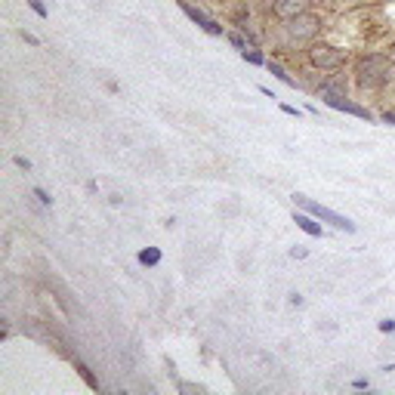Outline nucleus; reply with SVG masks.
Segmentation results:
<instances>
[{
	"label": "nucleus",
	"mask_w": 395,
	"mask_h": 395,
	"mask_svg": "<svg viewBox=\"0 0 395 395\" xmlns=\"http://www.w3.org/2000/svg\"><path fill=\"white\" fill-rule=\"evenodd\" d=\"M349 75H352V90L358 96L383 93L395 81V59L383 50H361L352 56Z\"/></svg>",
	"instance_id": "f257e3e1"
},
{
	"label": "nucleus",
	"mask_w": 395,
	"mask_h": 395,
	"mask_svg": "<svg viewBox=\"0 0 395 395\" xmlns=\"http://www.w3.org/2000/svg\"><path fill=\"white\" fill-rule=\"evenodd\" d=\"M302 59L312 71H321V75H331V71H343L352 65V50L346 44H337L331 37L321 35L318 41H312L306 50H302Z\"/></svg>",
	"instance_id": "f03ea898"
},
{
	"label": "nucleus",
	"mask_w": 395,
	"mask_h": 395,
	"mask_svg": "<svg viewBox=\"0 0 395 395\" xmlns=\"http://www.w3.org/2000/svg\"><path fill=\"white\" fill-rule=\"evenodd\" d=\"M278 31L287 47H309V44L318 41L327 31V16L318 10H306L300 16L287 19V22H278Z\"/></svg>",
	"instance_id": "7ed1b4c3"
},
{
	"label": "nucleus",
	"mask_w": 395,
	"mask_h": 395,
	"mask_svg": "<svg viewBox=\"0 0 395 395\" xmlns=\"http://www.w3.org/2000/svg\"><path fill=\"white\" fill-rule=\"evenodd\" d=\"M293 204H296L300 210H306V213H312L315 220H321V222H327V226H334L337 232H346V235H355V232H358V226H355L352 220H346L343 213H337V210L325 207V204L312 201V198H306L302 192H296V195H293Z\"/></svg>",
	"instance_id": "20e7f679"
},
{
	"label": "nucleus",
	"mask_w": 395,
	"mask_h": 395,
	"mask_svg": "<svg viewBox=\"0 0 395 395\" xmlns=\"http://www.w3.org/2000/svg\"><path fill=\"white\" fill-rule=\"evenodd\" d=\"M176 6H180V10L186 12V16H189V22H195L198 28L204 31V35H210V37H226V31H229L226 25H222V22H216V19L210 16L207 10H201V6H198V3H192V0H176Z\"/></svg>",
	"instance_id": "39448f33"
},
{
	"label": "nucleus",
	"mask_w": 395,
	"mask_h": 395,
	"mask_svg": "<svg viewBox=\"0 0 395 395\" xmlns=\"http://www.w3.org/2000/svg\"><path fill=\"white\" fill-rule=\"evenodd\" d=\"M312 3L315 0H272V3H269V16H272L275 22H287V19L312 10Z\"/></svg>",
	"instance_id": "423d86ee"
},
{
	"label": "nucleus",
	"mask_w": 395,
	"mask_h": 395,
	"mask_svg": "<svg viewBox=\"0 0 395 395\" xmlns=\"http://www.w3.org/2000/svg\"><path fill=\"white\" fill-rule=\"evenodd\" d=\"M327 108H334V111H343V115H352V117H361V121H374V111L367 108V105H361V102H355L352 96H337V99H327Z\"/></svg>",
	"instance_id": "0eeeda50"
},
{
	"label": "nucleus",
	"mask_w": 395,
	"mask_h": 395,
	"mask_svg": "<svg viewBox=\"0 0 395 395\" xmlns=\"http://www.w3.org/2000/svg\"><path fill=\"white\" fill-rule=\"evenodd\" d=\"M293 222H296V229H302V232L309 235V238H325V226H321V220H315L312 213H306V210H296L293 213Z\"/></svg>",
	"instance_id": "6e6552de"
},
{
	"label": "nucleus",
	"mask_w": 395,
	"mask_h": 395,
	"mask_svg": "<svg viewBox=\"0 0 395 395\" xmlns=\"http://www.w3.org/2000/svg\"><path fill=\"white\" fill-rule=\"evenodd\" d=\"M266 68H269V71H272V75H275V77H278V81H281V84H287V87H291V90H296V77H291V71H287V68H285V65H281V62H278V59H269V62H266Z\"/></svg>",
	"instance_id": "1a4fd4ad"
},
{
	"label": "nucleus",
	"mask_w": 395,
	"mask_h": 395,
	"mask_svg": "<svg viewBox=\"0 0 395 395\" xmlns=\"http://www.w3.org/2000/svg\"><path fill=\"white\" fill-rule=\"evenodd\" d=\"M161 247H142L139 253H136V260H139V266H146V269H155L157 262H161Z\"/></svg>",
	"instance_id": "9d476101"
},
{
	"label": "nucleus",
	"mask_w": 395,
	"mask_h": 395,
	"mask_svg": "<svg viewBox=\"0 0 395 395\" xmlns=\"http://www.w3.org/2000/svg\"><path fill=\"white\" fill-rule=\"evenodd\" d=\"M241 59L250 65H256V68H262V65L269 62V56H266V50H260V47H247L244 52H241Z\"/></svg>",
	"instance_id": "9b49d317"
},
{
	"label": "nucleus",
	"mask_w": 395,
	"mask_h": 395,
	"mask_svg": "<svg viewBox=\"0 0 395 395\" xmlns=\"http://www.w3.org/2000/svg\"><path fill=\"white\" fill-rule=\"evenodd\" d=\"M226 41H229V44H232V47H235V50H238V52H244V50L250 47V44H247V37H244V35H241V31H226Z\"/></svg>",
	"instance_id": "f8f14e48"
},
{
	"label": "nucleus",
	"mask_w": 395,
	"mask_h": 395,
	"mask_svg": "<svg viewBox=\"0 0 395 395\" xmlns=\"http://www.w3.org/2000/svg\"><path fill=\"white\" fill-rule=\"evenodd\" d=\"M75 367H77V374H81V377H84V380H87V383H90V386H93V389H99L96 377H93V374H90V367H87V365H84V361H81V358H75Z\"/></svg>",
	"instance_id": "ddd939ff"
},
{
	"label": "nucleus",
	"mask_w": 395,
	"mask_h": 395,
	"mask_svg": "<svg viewBox=\"0 0 395 395\" xmlns=\"http://www.w3.org/2000/svg\"><path fill=\"white\" fill-rule=\"evenodd\" d=\"M31 195H35V198H37V201H41V204H44V207H52V198H50V192H47V189L35 186V189H31Z\"/></svg>",
	"instance_id": "4468645a"
},
{
	"label": "nucleus",
	"mask_w": 395,
	"mask_h": 395,
	"mask_svg": "<svg viewBox=\"0 0 395 395\" xmlns=\"http://www.w3.org/2000/svg\"><path fill=\"white\" fill-rule=\"evenodd\" d=\"M28 6H31V12H35L37 19H47V16H50L47 6H44V0H28Z\"/></svg>",
	"instance_id": "2eb2a0df"
},
{
	"label": "nucleus",
	"mask_w": 395,
	"mask_h": 395,
	"mask_svg": "<svg viewBox=\"0 0 395 395\" xmlns=\"http://www.w3.org/2000/svg\"><path fill=\"white\" fill-rule=\"evenodd\" d=\"M287 256H291V260H306V256H309V250L302 247V244H293L291 250H287Z\"/></svg>",
	"instance_id": "dca6fc26"
},
{
	"label": "nucleus",
	"mask_w": 395,
	"mask_h": 395,
	"mask_svg": "<svg viewBox=\"0 0 395 395\" xmlns=\"http://www.w3.org/2000/svg\"><path fill=\"white\" fill-rule=\"evenodd\" d=\"M352 389L355 392H367V389H374V386H371V380L367 377H358V380H352Z\"/></svg>",
	"instance_id": "f3484780"
},
{
	"label": "nucleus",
	"mask_w": 395,
	"mask_h": 395,
	"mask_svg": "<svg viewBox=\"0 0 395 395\" xmlns=\"http://www.w3.org/2000/svg\"><path fill=\"white\" fill-rule=\"evenodd\" d=\"M12 164H16L19 170H25V173H28V170L35 167V164H31V161H28V157H25V155H16V157H12Z\"/></svg>",
	"instance_id": "a211bd4d"
},
{
	"label": "nucleus",
	"mask_w": 395,
	"mask_h": 395,
	"mask_svg": "<svg viewBox=\"0 0 395 395\" xmlns=\"http://www.w3.org/2000/svg\"><path fill=\"white\" fill-rule=\"evenodd\" d=\"M377 331H380V334H395V318H383V321L377 325Z\"/></svg>",
	"instance_id": "6ab92c4d"
},
{
	"label": "nucleus",
	"mask_w": 395,
	"mask_h": 395,
	"mask_svg": "<svg viewBox=\"0 0 395 395\" xmlns=\"http://www.w3.org/2000/svg\"><path fill=\"white\" fill-rule=\"evenodd\" d=\"M19 37H22V41H25V44H28V47H41V41H37V37H35V35H31V31H25V28H22V31H19Z\"/></svg>",
	"instance_id": "aec40b11"
},
{
	"label": "nucleus",
	"mask_w": 395,
	"mask_h": 395,
	"mask_svg": "<svg viewBox=\"0 0 395 395\" xmlns=\"http://www.w3.org/2000/svg\"><path fill=\"white\" fill-rule=\"evenodd\" d=\"M278 108H281V111H285V115H291V117H302V111H300V108H296V105H287V102H281V105H278Z\"/></svg>",
	"instance_id": "412c9836"
},
{
	"label": "nucleus",
	"mask_w": 395,
	"mask_h": 395,
	"mask_svg": "<svg viewBox=\"0 0 395 395\" xmlns=\"http://www.w3.org/2000/svg\"><path fill=\"white\" fill-rule=\"evenodd\" d=\"M287 302H291L293 309H302V302H306V300H302V293H296V291H293V293H287Z\"/></svg>",
	"instance_id": "4be33fe9"
},
{
	"label": "nucleus",
	"mask_w": 395,
	"mask_h": 395,
	"mask_svg": "<svg viewBox=\"0 0 395 395\" xmlns=\"http://www.w3.org/2000/svg\"><path fill=\"white\" fill-rule=\"evenodd\" d=\"M180 392H204V386H198V383H180Z\"/></svg>",
	"instance_id": "5701e85b"
},
{
	"label": "nucleus",
	"mask_w": 395,
	"mask_h": 395,
	"mask_svg": "<svg viewBox=\"0 0 395 395\" xmlns=\"http://www.w3.org/2000/svg\"><path fill=\"white\" fill-rule=\"evenodd\" d=\"M380 121L389 124V127H395V111H380Z\"/></svg>",
	"instance_id": "b1692460"
}]
</instances>
